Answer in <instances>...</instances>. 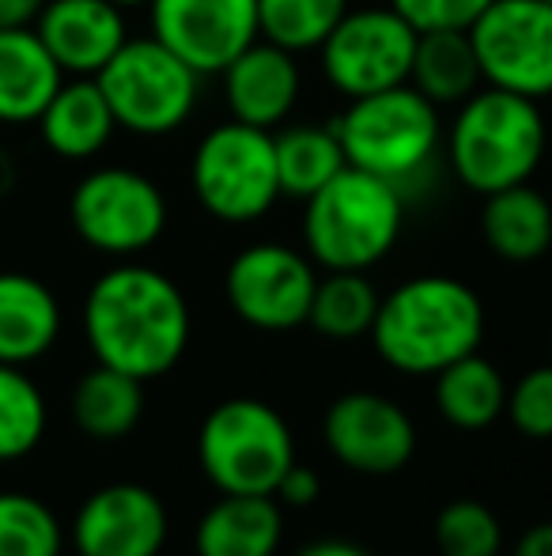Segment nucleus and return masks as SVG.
I'll return each mask as SVG.
<instances>
[{"instance_id": "nucleus-16", "label": "nucleus", "mask_w": 552, "mask_h": 556, "mask_svg": "<svg viewBox=\"0 0 552 556\" xmlns=\"http://www.w3.org/2000/svg\"><path fill=\"white\" fill-rule=\"evenodd\" d=\"M35 30L65 76H99L129 42L126 8L114 0H46Z\"/></svg>"}, {"instance_id": "nucleus-3", "label": "nucleus", "mask_w": 552, "mask_h": 556, "mask_svg": "<svg viewBox=\"0 0 552 556\" xmlns=\"http://www.w3.org/2000/svg\"><path fill=\"white\" fill-rule=\"evenodd\" d=\"M442 148L458 182L488 198L508 186L530 182L545 160L549 125L541 103L485 84L458 103L454 122L442 132Z\"/></svg>"}, {"instance_id": "nucleus-20", "label": "nucleus", "mask_w": 552, "mask_h": 556, "mask_svg": "<svg viewBox=\"0 0 552 556\" xmlns=\"http://www.w3.org/2000/svg\"><path fill=\"white\" fill-rule=\"evenodd\" d=\"M61 84L65 73L35 27L0 30V122H38Z\"/></svg>"}, {"instance_id": "nucleus-30", "label": "nucleus", "mask_w": 552, "mask_h": 556, "mask_svg": "<svg viewBox=\"0 0 552 556\" xmlns=\"http://www.w3.org/2000/svg\"><path fill=\"white\" fill-rule=\"evenodd\" d=\"M65 530L30 492H0V556H61Z\"/></svg>"}, {"instance_id": "nucleus-15", "label": "nucleus", "mask_w": 552, "mask_h": 556, "mask_svg": "<svg viewBox=\"0 0 552 556\" xmlns=\"http://www.w3.org/2000/svg\"><path fill=\"white\" fill-rule=\"evenodd\" d=\"M167 507L147 484L118 481L95 489L73 519L80 556H159L167 545Z\"/></svg>"}, {"instance_id": "nucleus-18", "label": "nucleus", "mask_w": 552, "mask_h": 556, "mask_svg": "<svg viewBox=\"0 0 552 556\" xmlns=\"http://www.w3.org/2000/svg\"><path fill=\"white\" fill-rule=\"evenodd\" d=\"M114 129V111L106 103L103 88L95 76H73L57 88V96L46 103V111L38 114V132L42 144L61 160H91L111 144Z\"/></svg>"}, {"instance_id": "nucleus-29", "label": "nucleus", "mask_w": 552, "mask_h": 556, "mask_svg": "<svg viewBox=\"0 0 552 556\" xmlns=\"http://www.w3.org/2000/svg\"><path fill=\"white\" fill-rule=\"evenodd\" d=\"M46 435V397L23 367L0 364V462L27 458Z\"/></svg>"}, {"instance_id": "nucleus-23", "label": "nucleus", "mask_w": 552, "mask_h": 556, "mask_svg": "<svg viewBox=\"0 0 552 556\" xmlns=\"http://www.w3.org/2000/svg\"><path fill=\"white\" fill-rule=\"evenodd\" d=\"M435 379V409L447 425L462 428V432H480V428L496 425L508 405V382H503L500 367L485 359L480 352L454 359Z\"/></svg>"}, {"instance_id": "nucleus-14", "label": "nucleus", "mask_w": 552, "mask_h": 556, "mask_svg": "<svg viewBox=\"0 0 552 556\" xmlns=\"http://www.w3.org/2000/svg\"><path fill=\"white\" fill-rule=\"evenodd\" d=\"M325 446L341 466L368 477H390L416 454V425L398 402L371 390L341 394L322 425Z\"/></svg>"}, {"instance_id": "nucleus-10", "label": "nucleus", "mask_w": 552, "mask_h": 556, "mask_svg": "<svg viewBox=\"0 0 552 556\" xmlns=\"http://www.w3.org/2000/svg\"><path fill=\"white\" fill-rule=\"evenodd\" d=\"M413 50L416 30L390 4L348 8L337 27L325 35V42L318 46L325 80L345 99L375 96V91L409 84Z\"/></svg>"}, {"instance_id": "nucleus-8", "label": "nucleus", "mask_w": 552, "mask_h": 556, "mask_svg": "<svg viewBox=\"0 0 552 556\" xmlns=\"http://www.w3.org/2000/svg\"><path fill=\"white\" fill-rule=\"evenodd\" d=\"M118 129L133 137H167L197 111L201 76L159 38H129L95 76Z\"/></svg>"}, {"instance_id": "nucleus-33", "label": "nucleus", "mask_w": 552, "mask_h": 556, "mask_svg": "<svg viewBox=\"0 0 552 556\" xmlns=\"http://www.w3.org/2000/svg\"><path fill=\"white\" fill-rule=\"evenodd\" d=\"M416 35L424 30H470L492 0H386Z\"/></svg>"}, {"instance_id": "nucleus-13", "label": "nucleus", "mask_w": 552, "mask_h": 556, "mask_svg": "<svg viewBox=\"0 0 552 556\" xmlns=\"http://www.w3.org/2000/svg\"><path fill=\"white\" fill-rule=\"evenodd\" d=\"M152 38L197 76H220L251 42H258V0H152Z\"/></svg>"}, {"instance_id": "nucleus-21", "label": "nucleus", "mask_w": 552, "mask_h": 556, "mask_svg": "<svg viewBox=\"0 0 552 556\" xmlns=\"http://www.w3.org/2000/svg\"><path fill=\"white\" fill-rule=\"evenodd\" d=\"M284 507L277 496H220L197 522V556H277Z\"/></svg>"}, {"instance_id": "nucleus-40", "label": "nucleus", "mask_w": 552, "mask_h": 556, "mask_svg": "<svg viewBox=\"0 0 552 556\" xmlns=\"http://www.w3.org/2000/svg\"><path fill=\"white\" fill-rule=\"evenodd\" d=\"M549 352H552V341H549Z\"/></svg>"}, {"instance_id": "nucleus-12", "label": "nucleus", "mask_w": 552, "mask_h": 556, "mask_svg": "<svg viewBox=\"0 0 552 556\" xmlns=\"http://www.w3.org/2000/svg\"><path fill=\"white\" fill-rule=\"evenodd\" d=\"M318 273L307 250L284 242H254L239 250L223 277L228 303L246 326L266 333H284L307 323Z\"/></svg>"}, {"instance_id": "nucleus-35", "label": "nucleus", "mask_w": 552, "mask_h": 556, "mask_svg": "<svg viewBox=\"0 0 552 556\" xmlns=\"http://www.w3.org/2000/svg\"><path fill=\"white\" fill-rule=\"evenodd\" d=\"M42 8H46V0H0V30L35 27Z\"/></svg>"}, {"instance_id": "nucleus-7", "label": "nucleus", "mask_w": 552, "mask_h": 556, "mask_svg": "<svg viewBox=\"0 0 552 556\" xmlns=\"http://www.w3.org/2000/svg\"><path fill=\"white\" fill-rule=\"evenodd\" d=\"M190 186L201 208L220 224H254L280 201L273 132L223 122L201 137L190 160Z\"/></svg>"}, {"instance_id": "nucleus-6", "label": "nucleus", "mask_w": 552, "mask_h": 556, "mask_svg": "<svg viewBox=\"0 0 552 556\" xmlns=\"http://www.w3.org/2000/svg\"><path fill=\"white\" fill-rule=\"evenodd\" d=\"M197 458L220 496H273L295 466V440L273 405L228 397L201 420Z\"/></svg>"}, {"instance_id": "nucleus-31", "label": "nucleus", "mask_w": 552, "mask_h": 556, "mask_svg": "<svg viewBox=\"0 0 552 556\" xmlns=\"http://www.w3.org/2000/svg\"><path fill=\"white\" fill-rule=\"evenodd\" d=\"M503 527L480 500H450L435 515V549L439 556H500Z\"/></svg>"}, {"instance_id": "nucleus-28", "label": "nucleus", "mask_w": 552, "mask_h": 556, "mask_svg": "<svg viewBox=\"0 0 552 556\" xmlns=\"http://www.w3.org/2000/svg\"><path fill=\"white\" fill-rule=\"evenodd\" d=\"M348 0H258V35L280 50L307 53L325 42Z\"/></svg>"}, {"instance_id": "nucleus-38", "label": "nucleus", "mask_w": 552, "mask_h": 556, "mask_svg": "<svg viewBox=\"0 0 552 556\" xmlns=\"http://www.w3.org/2000/svg\"><path fill=\"white\" fill-rule=\"evenodd\" d=\"M12 190H15V163H12V155L0 148V201H4Z\"/></svg>"}, {"instance_id": "nucleus-1", "label": "nucleus", "mask_w": 552, "mask_h": 556, "mask_svg": "<svg viewBox=\"0 0 552 556\" xmlns=\"http://www.w3.org/2000/svg\"><path fill=\"white\" fill-rule=\"evenodd\" d=\"M190 303L167 273L152 265H114L84 300V337L95 364L147 382L167 375L190 344Z\"/></svg>"}, {"instance_id": "nucleus-36", "label": "nucleus", "mask_w": 552, "mask_h": 556, "mask_svg": "<svg viewBox=\"0 0 552 556\" xmlns=\"http://www.w3.org/2000/svg\"><path fill=\"white\" fill-rule=\"evenodd\" d=\"M515 556H552V519L534 522L515 545Z\"/></svg>"}, {"instance_id": "nucleus-39", "label": "nucleus", "mask_w": 552, "mask_h": 556, "mask_svg": "<svg viewBox=\"0 0 552 556\" xmlns=\"http://www.w3.org/2000/svg\"><path fill=\"white\" fill-rule=\"evenodd\" d=\"M118 8H140V4H152V0H114Z\"/></svg>"}, {"instance_id": "nucleus-41", "label": "nucleus", "mask_w": 552, "mask_h": 556, "mask_svg": "<svg viewBox=\"0 0 552 556\" xmlns=\"http://www.w3.org/2000/svg\"><path fill=\"white\" fill-rule=\"evenodd\" d=\"M545 4H552V0H545Z\"/></svg>"}, {"instance_id": "nucleus-22", "label": "nucleus", "mask_w": 552, "mask_h": 556, "mask_svg": "<svg viewBox=\"0 0 552 556\" xmlns=\"http://www.w3.org/2000/svg\"><path fill=\"white\" fill-rule=\"evenodd\" d=\"M480 235H485V247L503 262H538L552 250L549 198L530 182L488 193L480 208Z\"/></svg>"}, {"instance_id": "nucleus-34", "label": "nucleus", "mask_w": 552, "mask_h": 556, "mask_svg": "<svg viewBox=\"0 0 552 556\" xmlns=\"http://www.w3.org/2000/svg\"><path fill=\"white\" fill-rule=\"evenodd\" d=\"M318 492H322V481H318V473L295 462V466L287 469L284 477H280L273 496L280 500V507H310L318 500Z\"/></svg>"}, {"instance_id": "nucleus-11", "label": "nucleus", "mask_w": 552, "mask_h": 556, "mask_svg": "<svg viewBox=\"0 0 552 556\" xmlns=\"http://www.w3.org/2000/svg\"><path fill=\"white\" fill-rule=\"evenodd\" d=\"M480 80L526 96H552V4L545 0H492L470 27Z\"/></svg>"}, {"instance_id": "nucleus-9", "label": "nucleus", "mask_w": 552, "mask_h": 556, "mask_svg": "<svg viewBox=\"0 0 552 556\" xmlns=\"http://www.w3.org/2000/svg\"><path fill=\"white\" fill-rule=\"evenodd\" d=\"M73 231L106 257H137L167 231V198L133 167H99L68 198Z\"/></svg>"}, {"instance_id": "nucleus-32", "label": "nucleus", "mask_w": 552, "mask_h": 556, "mask_svg": "<svg viewBox=\"0 0 552 556\" xmlns=\"http://www.w3.org/2000/svg\"><path fill=\"white\" fill-rule=\"evenodd\" d=\"M503 417L515 425V432L530 440H552V359L526 371L515 387H508Z\"/></svg>"}, {"instance_id": "nucleus-4", "label": "nucleus", "mask_w": 552, "mask_h": 556, "mask_svg": "<svg viewBox=\"0 0 552 556\" xmlns=\"http://www.w3.org/2000/svg\"><path fill=\"white\" fill-rule=\"evenodd\" d=\"M303 205V247L325 273L375 269L406 227V193L360 167H345Z\"/></svg>"}, {"instance_id": "nucleus-25", "label": "nucleus", "mask_w": 552, "mask_h": 556, "mask_svg": "<svg viewBox=\"0 0 552 556\" xmlns=\"http://www.w3.org/2000/svg\"><path fill=\"white\" fill-rule=\"evenodd\" d=\"M144 417V382L118 367L95 364L73 390V420L91 440H121Z\"/></svg>"}, {"instance_id": "nucleus-24", "label": "nucleus", "mask_w": 552, "mask_h": 556, "mask_svg": "<svg viewBox=\"0 0 552 556\" xmlns=\"http://www.w3.org/2000/svg\"><path fill=\"white\" fill-rule=\"evenodd\" d=\"M409 84L435 106L465 103L485 84L470 30H424V35H416Z\"/></svg>"}, {"instance_id": "nucleus-2", "label": "nucleus", "mask_w": 552, "mask_h": 556, "mask_svg": "<svg viewBox=\"0 0 552 556\" xmlns=\"http://www.w3.org/2000/svg\"><path fill=\"white\" fill-rule=\"evenodd\" d=\"M375 352L401 375H435L485 341V303L465 280L424 273L378 303Z\"/></svg>"}, {"instance_id": "nucleus-5", "label": "nucleus", "mask_w": 552, "mask_h": 556, "mask_svg": "<svg viewBox=\"0 0 552 556\" xmlns=\"http://www.w3.org/2000/svg\"><path fill=\"white\" fill-rule=\"evenodd\" d=\"M333 129L341 137L348 167L386 178L406 193V201L432 175L442 148L439 106L427 103L413 84L348 99Z\"/></svg>"}, {"instance_id": "nucleus-19", "label": "nucleus", "mask_w": 552, "mask_h": 556, "mask_svg": "<svg viewBox=\"0 0 552 556\" xmlns=\"http://www.w3.org/2000/svg\"><path fill=\"white\" fill-rule=\"evenodd\" d=\"M57 295L27 273H0V364H35L57 344Z\"/></svg>"}, {"instance_id": "nucleus-17", "label": "nucleus", "mask_w": 552, "mask_h": 556, "mask_svg": "<svg viewBox=\"0 0 552 556\" xmlns=\"http://www.w3.org/2000/svg\"><path fill=\"white\" fill-rule=\"evenodd\" d=\"M220 76H223V99H228L231 117L269 132L292 117L303 91L295 53L280 50V46L266 42V38L246 46Z\"/></svg>"}, {"instance_id": "nucleus-37", "label": "nucleus", "mask_w": 552, "mask_h": 556, "mask_svg": "<svg viewBox=\"0 0 552 556\" xmlns=\"http://www.w3.org/2000/svg\"><path fill=\"white\" fill-rule=\"evenodd\" d=\"M295 556H368V553H363L360 545H352V542H341V538H325V542L303 545Z\"/></svg>"}, {"instance_id": "nucleus-27", "label": "nucleus", "mask_w": 552, "mask_h": 556, "mask_svg": "<svg viewBox=\"0 0 552 556\" xmlns=\"http://www.w3.org/2000/svg\"><path fill=\"white\" fill-rule=\"evenodd\" d=\"M378 303L383 295L368 280V273H325L310 300L307 326H314L330 341H356L371 333Z\"/></svg>"}, {"instance_id": "nucleus-26", "label": "nucleus", "mask_w": 552, "mask_h": 556, "mask_svg": "<svg viewBox=\"0 0 552 556\" xmlns=\"http://www.w3.org/2000/svg\"><path fill=\"white\" fill-rule=\"evenodd\" d=\"M277 148V175H280V198L307 201L310 193L322 190L330 178H337L348 167L345 148L333 125L295 122L273 132Z\"/></svg>"}]
</instances>
